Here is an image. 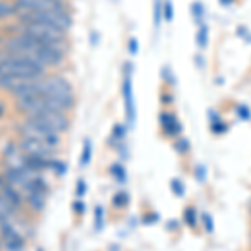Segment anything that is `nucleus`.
Listing matches in <instances>:
<instances>
[{
  "instance_id": "obj_1",
  "label": "nucleus",
  "mask_w": 251,
  "mask_h": 251,
  "mask_svg": "<svg viewBox=\"0 0 251 251\" xmlns=\"http://www.w3.org/2000/svg\"><path fill=\"white\" fill-rule=\"evenodd\" d=\"M35 96H47L57 100L64 111L69 112L75 106V94L72 84L62 75H44L35 80Z\"/></svg>"
},
{
  "instance_id": "obj_2",
  "label": "nucleus",
  "mask_w": 251,
  "mask_h": 251,
  "mask_svg": "<svg viewBox=\"0 0 251 251\" xmlns=\"http://www.w3.org/2000/svg\"><path fill=\"white\" fill-rule=\"evenodd\" d=\"M0 75H12V77L34 80L44 77L46 69L29 59L14 55L7 52L5 49H2L0 50Z\"/></svg>"
},
{
  "instance_id": "obj_3",
  "label": "nucleus",
  "mask_w": 251,
  "mask_h": 251,
  "mask_svg": "<svg viewBox=\"0 0 251 251\" xmlns=\"http://www.w3.org/2000/svg\"><path fill=\"white\" fill-rule=\"evenodd\" d=\"M22 34H25L27 37L34 39L35 42L44 44V46H54L64 50H69V42H67V32L52 27L49 24L42 22H22Z\"/></svg>"
},
{
  "instance_id": "obj_4",
  "label": "nucleus",
  "mask_w": 251,
  "mask_h": 251,
  "mask_svg": "<svg viewBox=\"0 0 251 251\" xmlns=\"http://www.w3.org/2000/svg\"><path fill=\"white\" fill-rule=\"evenodd\" d=\"M17 17L20 22H42L49 24L52 27H57V29L67 32L72 27L74 20L69 9L62 10H42V12H19Z\"/></svg>"
},
{
  "instance_id": "obj_5",
  "label": "nucleus",
  "mask_w": 251,
  "mask_h": 251,
  "mask_svg": "<svg viewBox=\"0 0 251 251\" xmlns=\"http://www.w3.org/2000/svg\"><path fill=\"white\" fill-rule=\"evenodd\" d=\"M25 119L42 126V127H46L52 132H57V134H62V132L69 131V127H71V119H69L66 112L44 111V112H37V114L25 116Z\"/></svg>"
},
{
  "instance_id": "obj_6",
  "label": "nucleus",
  "mask_w": 251,
  "mask_h": 251,
  "mask_svg": "<svg viewBox=\"0 0 251 251\" xmlns=\"http://www.w3.org/2000/svg\"><path fill=\"white\" fill-rule=\"evenodd\" d=\"M17 132L20 134V137L37 139V141H40V143L49 144L50 148H57V146L60 144V134L49 131V129L32 123V121H29V119H24V123L17 126Z\"/></svg>"
},
{
  "instance_id": "obj_7",
  "label": "nucleus",
  "mask_w": 251,
  "mask_h": 251,
  "mask_svg": "<svg viewBox=\"0 0 251 251\" xmlns=\"http://www.w3.org/2000/svg\"><path fill=\"white\" fill-rule=\"evenodd\" d=\"M123 97L126 107V119L129 127H134L136 124V104H134V92H132V64L127 62L124 66V77H123Z\"/></svg>"
},
{
  "instance_id": "obj_8",
  "label": "nucleus",
  "mask_w": 251,
  "mask_h": 251,
  "mask_svg": "<svg viewBox=\"0 0 251 251\" xmlns=\"http://www.w3.org/2000/svg\"><path fill=\"white\" fill-rule=\"evenodd\" d=\"M19 12H42L69 9L66 0H15Z\"/></svg>"
},
{
  "instance_id": "obj_9",
  "label": "nucleus",
  "mask_w": 251,
  "mask_h": 251,
  "mask_svg": "<svg viewBox=\"0 0 251 251\" xmlns=\"http://www.w3.org/2000/svg\"><path fill=\"white\" fill-rule=\"evenodd\" d=\"M0 233H2L3 246L9 251H20L24 248V245H25L22 234L14 228V225L10 221L0 223Z\"/></svg>"
},
{
  "instance_id": "obj_10",
  "label": "nucleus",
  "mask_w": 251,
  "mask_h": 251,
  "mask_svg": "<svg viewBox=\"0 0 251 251\" xmlns=\"http://www.w3.org/2000/svg\"><path fill=\"white\" fill-rule=\"evenodd\" d=\"M19 148L22 154L37 157H52V152H54V148H50L46 143H40L37 139H30V137H20Z\"/></svg>"
},
{
  "instance_id": "obj_11",
  "label": "nucleus",
  "mask_w": 251,
  "mask_h": 251,
  "mask_svg": "<svg viewBox=\"0 0 251 251\" xmlns=\"http://www.w3.org/2000/svg\"><path fill=\"white\" fill-rule=\"evenodd\" d=\"M159 124H161V127H163V132L169 137H177L181 134V131H183L177 117L174 116L173 112H168V111H163L159 114Z\"/></svg>"
},
{
  "instance_id": "obj_12",
  "label": "nucleus",
  "mask_w": 251,
  "mask_h": 251,
  "mask_svg": "<svg viewBox=\"0 0 251 251\" xmlns=\"http://www.w3.org/2000/svg\"><path fill=\"white\" fill-rule=\"evenodd\" d=\"M0 196H2L9 204L14 206L15 209H17L19 206H22V194L17 191V188H14V186L9 183L3 184L2 188H0Z\"/></svg>"
},
{
  "instance_id": "obj_13",
  "label": "nucleus",
  "mask_w": 251,
  "mask_h": 251,
  "mask_svg": "<svg viewBox=\"0 0 251 251\" xmlns=\"http://www.w3.org/2000/svg\"><path fill=\"white\" fill-rule=\"evenodd\" d=\"M27 82H29V79L12 77V75H0V89L5 92H10V94H15V92Z\"/></svg>"
},
{
  "instance_id": "obj_14",
  "label": "nucleus",
  "mask_w": 251,
  "mask_h": 251,
  "mask_svg": "<svg viewBox=\"0 0 251 251\" xmlns=\"http://www.w3.org/2000/svg\"><path fill=\"white\" fill-rule=\"evenodd\" d=\"M19 15V7L15 0H0V20Z\"/></svg>"
},
{
  "instance_id": "obj_15",
  "label": "nucleus",
  "mask_w": 251,
  "mask_h": 251,
  "mask_svg": "<svg viewBox=\"0 0 251 251\" xmlns=\"http://www.w3.org/2000/svg\"><path fill=\"white\" fill-rule=\"evenodd\" d=\"M92 159V143L91 139H84L82 154H80V168H86Z\"/></svg>"
},
{
  "instance_id": "obj_16",
  "label": "nucleus",
  "mask_w": 251,
  "mask_h": 251,
  "mask_svg": "<svg viewBox=\"0 0 251 251\" xmlns=\"http://www.w3.org/2000/svg\"><path fill=\"white\" fill-rule=\"evenodd\" d=\"M111 174L116 177V181H119V183H126V179H127V174H126L124 166L119 163L111 166Z\"/></svg>"
},
{
  "instance_id": "obj_17",
  "label": "nucleus",
  "mask_w": 251,
  "mask_h": 251,
  "mask_svg": "<svg viewBox=\"0 0 251 251\" xmlns=\"http://www.w3.org/2000/svg\"><path fill=\"white\" fill-rule=\"evenodd\" d=\"M196 44L200 46V49H204L206 46H208V27H206L204 24H201V27L198 29Z\"/></svg>"
},
{
  "instance_id": "obj_18",
  "label": "nucleus",
  "mask_w": 251,
  "mask_h": 251,
  "mask_svg": "<svg viewBox=\"0 0 251 251\" xmlns=\"http://www.w3.org/2000/svg\"><path fill=\"white\" fill-rule=\"evenodd\" d=\"M183 218H184V223L189 226V228H194V226L198 225V213L194 211V208H186L183 213Z\"/></svg>"
},
{
  "instance_id": "obj_19",
  "label": "nucleus",
  "mask_w": 251,
  "mask_h": 251,
  "mask_svg": "<svg viewBox=\"0 0 251 251\" xmlns=\"http://www.w3.org/2000/svg\"><path fill=\"white\" fill-rule=\"evenodd\" d=\"M112 204H114L116 208H126V206L129 204V194L126 191L116 193L114 198H112Z\"/></svg>"
},
{
  "instance_id": "obj_20",
  "label": "nucleus",
  "mask_w": 251,
  "mask_h": 251,
  "mask_svg": "<svg viewBox=\"0 0 251 251\" xmlns=\"http://www.w3.org/2000/svg\"><path fill=\"white\" fill-rule=\"evenodd\" d=\"M124 137H126V127L123 124H116L114 129H112V137H111V139L114 141L116 144H119V143H123V141H124Z\"/></svg>"
},
{
  "instance_id": "obj_21",
  "label": "nucleus",
  "mask_w": 251,
  "mask_h": 251,
  "mask_svg": "<svg viewBox=\"0 0 251 251\" xmlns=\"http://www.w3.org/2000/svg\"><path fill=\"white\" fill-rule=\"evenodd\" d=\"M94 216H96L94 228H96V231H100V229L104 228V209H102V206H96Z\"/></svg>"
},
{
  "instance_id": "obj_22",
  "label": "nucleus",
  "mask_w": 251,
  "mask_h": 251,
  "mask_svg": "<svg viewBox=\"0 0 251 251\" xmlns=\"http://www.w3.org/2000/svg\"><path fill=\"white\" fill-rule=\"evenodd\" d=\"M50 169L57 174V176H62V174H66L67 171V164L57 159H50Z\"/></svg>"
},
{
  "instance_id": "obj_23",
  "label": "nucleus",
  "mask_w": 251,
  "mask_h": 251,
  "mask_svg": "<svg viewBox=\"0 0 251 251\" xmlns=\"http://www.w3.org/2000/svg\"><path fill=\"white\" fill-rule=\"evenodd\" d=\"M174 148H176V151L179 152V154H186V152L189 151V143L186 137H177L176 141H174Z\"/></svg>"
},
{
  "instance_id": "obj_24",
  "label": "nucleus",
  "mask_w": 251,
  "mask_h": 251,
  "mask_svg": "<svg viewBox=\"0 0 251 251\" xmlns=\"http://www.w3.org/2000/svg\"><path fill=\"white\" fill-rule=\"evenodd\" d=\"M163 19V3H161V0H154V25L159 27Z\"/></svg>"
},
{
  "instance_id": "obj_25",
  "label": "nucleus",
  "mask_w": 251,
  "mask_h": 251,
  "mask_svg": "<svg viewBox=\"0 0 251 251\" xmlns=\"http://www.w3.org/2000/svg\"><path fill=\"white\" fill-rule=\"evenodd\" d=\"M163 17L166 22H171L174 17V10H173V2L171 0H166L164 5H163Z\"/></svg>"
},
{
  "instance_id": "obj_26",
  "label": "nucleus",
  "mask_w": 251,
  "mask_h": 251,
  "mask_svg": "<svg viewBox=\"0 0 251 251\" xmlns=\"http://www.w3.org/2000/svg\"><path fill=\"white\" fill-rule=\"evenodd\" d=\"M193 15L196 19V22H203V15H204V9H203V3L201 2H194L193 3Z\"/></svg>"
},
{
  "instance_id": "obj_27",
  "label": "nucleus",
  "mask_w": 251,
  "mask_h": 251,
  "mask_svg": "<svg viewBox=\"0 0 251 251\" xmlns=\"http://www.w3.org/2000/svg\"><path fill=\"white\" fill-rule=\"evenodd\" d=\"M236 114H238V117H241L243 121L251 119V111L248 106H245V104H240V106L236 107Z\"/></svg>"
},
{
  "instance_id": "obj_28",
  "label": "nucleus",
  "mask_w": 251,
  "mask_h": 251,
  "mask_svg": "<svg viewBox=\"0 0 251 251\" xmlns=\"http://www.w3.org/2000/svg\"><path fill=\"white\" fill-rule=\"evenodd\" d=\"M171 189L177 194V196H183L184 194V186L181 184L179 179H171Z\"/></svg>"
},
{
  "instance_id": "obj_29",
  "label": "nucleus",
  "mask_w": 251,
  "mask_h": 251,
  "mask_svg": "<svg viewBox=\"0 0 251 251\" xmlns=\"http://www.w3.org/2000/svg\"><path fill=\"white\" fill-rule=\"evenodd\" d=\"M87 191V184L84 179H77V184H75V194H77L79 198H82L84 194Z\"/></svg>"
},
{
  "instance_id": "obj_30",
  "label": "nucleus",
  "mask_w": 251,
  "mask_h": 251,
  "mask_svg": "<svg viewBox=\"0 0 251 251\" xmlns=\"http://www.w3.org/2000/svg\"><path fill=\"white\" fill-rule=\"evenodd\" d=\"M211 131L214 134H221V132L226 131V124L223 123V121H216V123H211Z\"/></svg>"
},
{
  "instance_id": "obj_31",
  "label": "nucleus",
  "mask_w": 251,
  "mask_h": 251,
  "mask_svg": "<svg viewBox=\"0 0 251 251\" xmlns=\"http://www.w3.org/2000/svg\"><path fill=\"white\" fill-rule=\"evenodd\" d=\"M201 218H203V223H204L206 231H208V233H213V218L209 216V214H206V213H204Z\"/></svg>"
},
{
  "instance_id": "obj_32",
  "label": "nucleus",
  "mask_w": 251,
  "mask_h": 251,
  "mask_svg": "<svg viewBox=\"0 0 251 251\" xmlns=\"http://www.w3.org/2000/svg\"><path fill=\"white\" fill-rule=\"evenodd\" d=\"M137 50H139V46H137V39L131 37V39H129V52H131L132 55H136Z\"/></svg>"
},
{
  "instance_id": "obj_33",
  "label": "nucleus",
  "mask_w": 251,
  "mask_h": 251,
  "mask_svg": "<svg viewBox=\"0 0 251 251\" xmlns=\"http://www.w3.org/2000/svg\"><path fill=\"white\" fill-rule=\"evenodd\" d=\"M173 94H168V92H161V102L164 104V106H169V104H173Z\"/></svg>"
},
{
  "instance_id": "obj_34",
  "label": "nucleus",
  "mask_w": 251,
  "mask_h": 251,
  "mask_svg": "<svg viewBox=\"0 0 251 251\" xmlns=\"http://www.w3.org/2000/svg\"><path fill=\"white\" fill-rule=\"evenodd\" d=\"M196 177L201 181V183H204L206 181V169L203 168V166H198L196 168Z\"/></svg>"
},
{
  "instance_id": "obj_35",
  "label": "nucleus",
  "mask_w": 251,
  "mask_h": 251,
  "mask_svg": "<svg viewBox=\"0 0 251 251\" xmlns=\"http://www.w3.org/2000/svg\"><path fill=\"white\" fill-rule=\"evenodd\" d=\"M74 211L79 214H84V203L82 201H75L74 203Z\"/></svg>"
},
{
  "instance_id": "obj_36",
  "label": "nucleus",
  "mask_w": 251,
  "mask_h": 251,
  "mask_svg": "<svg viewBox=\"0 0 251 251\" xmlns=\"http://www.w3.org/2000/svg\"><path fill=\"white\" fill-rule=\"evenodd\" d=\"M3 112H5V107H3L2 100H0V117H2V116H3Z\"/></svg>"
},
{
  "instance_id": "obj_37",
  "label": "nucleus",
  "mask_w": 251,
  "mask_h": 251,
  "mask_svg": "<svg viewBox=\"0 0 251 251\" xmlns=\"http://www.w3.org/2000/svg\"><path fill=\"white\" fill-rule=\"evenodd\" d=\"M231 2H233V0H221L223 5H229V3H231Z\"/></svg>"
},
{
  "instance_id": "obj_38",
  "label": "nucleus",
  "mask_w": 251,
  "mask_h": 251,
  "mask_svg": "<svg viewBox=\"0 0 251 251\" xmlns=\"http://www.w3.org/2000/svg\"><path fill=\"white\" fill-rule=\"evenodd\" d=\"M3 183H5V177L0 176V188H2V186H3Z\"/></svg>"
},
{
  "instance_id": "obj_39",
  "label": "nucleus",
  "mask_w": 251,
  "mask_h": 251,
  "mask_svg": "<svg viewBox=\"0 0 251 251\" xmlns=\"http://www.w3.org/2000/svg\"><path fill=\"white\" fill-rule=\"evenodd\" d=\"M2 246H3V241H2V238H0V250H2Z\"/></svg>"
},
{
  "instance_id": "obj_40",
  "label": "nucleus",
  "mask_w": 251,
  "mask_h": 251,
  "mask_svg": "<svg viewBox=\"0 0 251 251\" xmlns=\"http://www.w3.org/2000/svg\"><path fill=\"white\" fill-rule=\"evenodd\" d=\"M250 214H251V206H250Z\"/></svg>"
},
{
  "instance_id": "obj_41",
  "label": "nucleus",
  "mask_w": 251,
  "mask_h": 251,
  "mask_svg": "<svg viewBox=\"0 0 251 251\" xmlns=\"http://www.w3.org/2000/svg\"><path fill=\"white\" fill-rule=\"evenodd\" d=\"M250 241H251V234H250Z\"/></svg>"
}]
</instances>
